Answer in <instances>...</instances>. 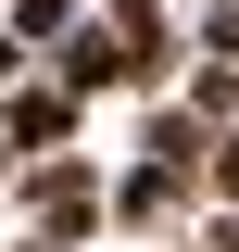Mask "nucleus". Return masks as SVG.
<instances>
[{"mask_svg": "<svg viewBox=\"0 0 239 252\" xmlns=\"http://www.w3.org/2000/svg\"><path fill=\"white\" fill-rule=\"evenodd\" d=\"M38 215H51V227H89L101 189H89V177H38Z\"/></svg>", "mask_w": 239, "mask_h": 252, "instance_id": "obj_1", "label": "nucleus"}]
</instances>
